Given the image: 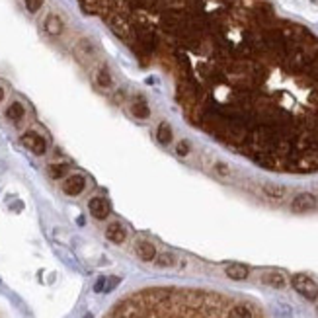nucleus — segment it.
Wrapping results in <instances>:
<instances>
[{
  "label": "nucleus",
  "mask_w": 318,
  "mask_h": 318,
  "mask_svg": "<svg viewBox=\"0 0 318 318\" xmlns=\"http://www.w3.org/2000/svg\"><path fill=\"white\" fill-rule=\"evenodd\" d=\"M293 289L300 295V297H304V299H308V300H314L316 297H318V285L308 277V275H304V273H297L295 277H293Z\"/></svg>",
  "instance_id": "nucleus-1"
},
{
  "label": "nucleus",
  "mask_w": 318,
  "mask_h": 318,
  "mask_svg": "<svg viewBox=\"0 0 318 318\" xmlns=\"http://www.w3.org/2000/svg\"><path fill=\"white\" fill-rule=\"evenodd\" d=\"M22 144H24L26 148H30V150H32L34 154H37V156L45 154V150H47V142H45V139H43L41 135L34 133V131H28V133L22 135Z\"/></svg>",
  "instance_id": "nucleus-2"
},
{
  "label": "nucleus",
  "mask_w": 318,
  "mask_h": 318,
  "mask_svg": "<svg viewBox=\"0 0 318 318\" xmlns=\"http://www.w3.org/2000/svg\"><path fill=\"white\" fill-rule=\"evenodd\" d=\"M316 205H318V201H316V197H314L312 194H299V195L293 199L291 209H293L295 213H306V211H312Z\"/></svg>",
  "instance_id": "nucleus-3"
},
{
  "label": "nucleus",
  "mask_w": 318,
  "mask_h": 318,
  "mask_svg": "<svg viewBox=\"0 0 318 318\" xmlns=\"http://www.w3.org/2000/svg\"><path fill=\"white\" fill-rule=\"evenodd\" d=\"M84 188H86V180L80 174H74V176L67 178V182L63 184V192L67 195H78V194L84 192Z\"/></svg>",
  "instance_id": "nucleus-4"
},
{
  "label": "nucleus",
  "mask_w": 318,
  "mask_h": 318,
  "mask_svg": "<svg viewBox=\"0 0 318 318\" xmlns=\"http://www.w3.org/2000/svg\"><path fill=\"white\" fill-rule=\"evenodd\" d=\"M88 209H90L92 217L98 219V221H102V219H106L109 215V203L104 197H92L90 203H88Z\"/></svg>",
  "instance_id": "nucleus-5"
},
{
  "label": "nucleus",
  "mask_w": 318,
  "mask_h": 318,
  "mask_svg": "<svg viewBox=\"0 0 318 318\" xmlns=\"http://www.w3.org/2000/svg\"><path fill=\"white\" fill-rule=\"evenodd\" d=\"M109 28H111V30H113L121 39H127L129 34H131V28H129L127 20H125L123 16H119V14H115V16L109 18Z\"/></svg>",
  "instance_id": "nucleus-6"
},
{
  "label": "nucleus",
  "mask_w": 318,
  "mask_h": 318,
  "mask_svg": "<svg viewBox=\"0 0 318 318\" xmlns=\"http://www.w3.org/2000/svg\"><path fill=\"white\" fill-rule=\"evenodd\" d=\"M43 28H45V32H47L49 35L57 37V35H61V34H63V20H61L57 14H49V16L45 18Z\"/></svg>",
  "instance_id": "nucleus-7"
},
{
  "label": "nucleus",
  "mask_w": 318,
  "mask_h": 318,
  "mask_svg": "<svg viewBox=\"0 0 318 318\" xmlns=\"http://www.w3.org/2000/svg\"><path fill=\"white\" fill-rule=\"evenodd\" d=\"M131 111H133V115L139 117V119H146V117L150 115V107H148V104H146V100H144L142 96H137V98H135V102H133V106H131Z\"/></svg>",
  "instance_id": "nucleus-8"
},
{
  "label": "nucleus",
  "mask_w": 318,
  "mask_h": 318,
  "mask_svg": "<svg viewBox=\"0 0 318 318\" xmlns=\"http://www.w3.org/2000/svg\"><path fill=\"white\" fill-rule=\"evenodd\" d=\"M106 236H107V240H111V242L119 244V242H123V240H125L127 232H125L123 225H119V223H111V225L107 227V230H106Z\"/></svg>",
  "instance_id": "nucleus-9"
},
{
  "label": "nucleus",
  "mask_w": 318,
  "mask_h": 318,
  "mask_svg": "<svg viewBox=\"0 0 318 318\" xmlns=\"http://www.w3.org/2000/svg\"><path fill=\"white\" fill-rule=\"evenodd\" d=\"M262 281L265 285H269V287H275V289H283L287 285L283 273H279V271H267V273H264L262 275Z\"/></svg>",
  "instance_id": "nucleus-10"
},
{
  "label": "nucleus",
  "mask_w": 318,
  "mask_h": 318,
  "mask_svg": "<svg viewBox=\"0 0 318 318\" xmlns=\"http://www.w3.org/2000/svg\"><path fill=\"white\" fill-rule=\"evenodd\" d=\"M137 254H139V258H141V260L150 262V260H154V258H156V248H154V244H150V242L142 240V242H139V244H137Z\"/></svg>",
  "instance_id": "nucleus-11"
},
{
  "label": "nucleus",
  "mask_w": 318,
  "mask_h": 318,
  "mask_svg": "<svg viewBox=\"0 0 318 318\" xmlns=\"http://www.w3.org/2000/svg\"><path fill=\"white\" fill-rule=\"evenodd\" d=\"M225 273L234 281H242V279L248 277V267L242 265V264H230V265H227Z\"/></svg>",
  "instance_id": "nucleus-12"
},
{
  "label": "nucleus",
  "mask_w": 318,
  "mask_h": 318,
  "mask_svg": "<svg viewBox=\"0 0 318 318\" xmlns=\"http://www.w3.org/2000/svg\"><path fill=\"white\" fill-rule=\"evenodd\" d=\"M156 139H158V142H160V144H168V142L172 141V127H170V123L162 121L160 125H158V129H156Z\"/></svg>",
  "instance_id": "nucleus-13"
},
{
  "label": "nucleus",
  "mask_w": 318,
  "mask_h": 318,
  "mask_svg": "<svg viewBox=\"0 0 318 318\" xmlns=\"http://www.w3.org/2000/svg\"><path fill=\"white\" fill-rule=\"evenodd\" d=\"M264 194L267 197H271V199H283L285 194H287V190L283 186H277V184H265L264 186Z\"/></svg>",
  "instance_id": "nucleus-14"
},
{
  "label": "nucleus",
  "mask_w": 318,
  "mask_h": 318,
  "mask_svg": "<svg viewBox=\"0 0 318 318\" xmlns=\"http://www.w3.org/2000/svg\"><path fill=\"white\" fill-rule=\"evenodd\" d=\"M24 106L20 104V102H14V104H10V107L6 109V117L10 119V121H14V123H18L22 117H24Z\"/></svg>",
  "instance_id": "nucleus-15"
},
{
  "label": "nucleus",
  "mask_w": 318,
  "mask_h": 318,
  "mask_svg": "<svg viewBox=\"0 0 318 318\" xmlns=\"http://www.w3.org/2000/svg\"><path fill=\"white\" fill-rule=\"evenodd\" d=\"M227 318H252V310L246 304H236L229 310Z\"/></svg>",
  "instance_id": "nucleus-16"
},
{
  "label": "nucleus",
  "mask_w": 318,
  "mask_h": 318,
  "mask_svg": "<svg viewBox=\"0 0 318 318\" xmlns=\"http://www.w3.org/2000/svg\"><path fill=\"white\" fill-rule=\"evenodd\" d=\"M82 6H84V12L96 14L104 8V0H82Z\"/></svg>",
  "instance_id": "nucleus-17"
},
{
  "label": "nucleus",
  "mask_w": 318,
  "mask_h": 318,
  "mask_svg": "<svg viewBox=\"0 0 318 318\" xmlns=\"http://www.w3.org/2000/svg\"><path fill=\"white\" fill-rule=\"evenodd\" d=\"M96 82H98V86H102V88H109V86H111V76H109L107 69H100V71L96 72Z\"/></svg>",
  "instance_id": "nucleus-18"
},
{
  "label": "nucleus",
  "mask_w": 318,
  "mask_h": 318,
  "mask_svg": "<svg viewBox=\"0 0 318 318\" xmlns=\"http://www.w3.org/2000/svg\"><path fill=\"white\" fill-rule=\"evenodd\" d=\"M67 170H69L67 164H51L49 166V176L55 178V180H59V178H63L67 174Z\"/></svg>",
  "instance_id": "nucleus-19"
},
{
  "label": "nucleus",
  "mask_w": 318,
  "mask_h": 318,
  "mask_svg": "<svg viewBox=\"0 0 318 318\" xmlns=\"http://www.w3.org/2000/svg\"><path fill=\"white\" fill-rule=\"evenodd\" d=\"M174 262H176V258L170 252L160 254V256H158V260H156V264L160 265V267H170V265H174Z\"/></svg>",
  "instance_id": "nucleus-20"
},
{
  "label": "nucleus",
  "mask_w": 318,
  "mask_h": 318,
  "mask_svg": "<svg viewBox=\"0 0 318 318\" xmlns=\"http://www.w3.org/2000/svg\"><path fill=\"white\" fill-rule=\"evenodd\" d=\"M24 4H26V8H28L32 14H35V12L43 6V0H24Z\"/></svg>",
  "instance_id": "nucleus-21"
},
{
  "label": "nucleus",
  "mask_w": 318,
  "mask_h": 318,
  "mask_svg": "<svg viewBox=\"0 0 318 318\" xmlns=\"http://www.w3.org/2000/svg\"><path fill=\"white\" fill-rule=\"evenodd\" d=\"M273 310H275V314H277V316H291V312H293V310H291L287 304H279V302L273 306Z\"/></svg>",
  "instance_id": "nucleus-22"
},
{
  "label": "nucleus",
  "mask_w": 318,
  "mask_h": 318,
  "mask_svg": "<svg viewBox=\"0 0 318 318\" xmlns=\"http://www.w3.org/2000/svg\"><path fill=\"white\" fill-rule=\"evenodd\" d=\"M190 148H192V146H190L188 141H180L178 146H176V152H178L180 156H186V154H190Z\"/></svg>",
  "instance_id": "nucleus-23"
},
{
  "label": "nucleus",
  "mask_w": 318,
  "mask_h": 318,
  "mask_svg": "<svg viewBox=\"0 0 318 318\" xmlns=\"http://www.w3.org/2000/svg\"><path fill=\"white\" fill-rule=\"evenodd\" d=\"M115 285H119V277H109V279H106V289H104V293H109Z\"/></svg>",
  "instance_id": "nucleus-24"
},
{
  "label": "nucleus",
  "mask_w": 318,
  "mask_h": 318,
  "mask_svg": "<svg viewBox=\"0 0 318 318\" xmlns=\"http://www.w3.org/2000/svg\"><path fill=\"white\" fill-rule=\"evenodd\" d=\"M215 170H217V172H219L221 176H229V174H230V170H229V166H227V164H223V162H219V164L215 166Z\"/></svg>",
  "instance_id": "nucleus-25"
},
{
  "label": "nucleus",
  "mask_w": 318,
  "mask_h": 318,
  "mask_svg": "<svg viewBox=\"0 0 318 318\" xmlns=\"http://www.w3.org/2000/svg\"><path fill=\"white\" fill-rule=\"evenodd\" d=\"M104 289H106V277H100L96 281V285H94V291L96 293H104Z\"/></svg>",
  "instance_id": "nucleus-26"
},
{
  "label": "nucleus",
  "mask_w": 318,
  "mask_h": 318,
  "mask_svg": "<svg viewBox=\"0 0 318 318\" xmlns=\"http://www.w3.org/2000/svg\"><path fill=\"white\" fill-rule=\"evenodd\" d=\"M4 100V88H0V102Z\"/></svg>",
  "instance_id": "nucleus-27"
},
{
  "label": "nucleus",
  "mask_w": 318,
  "mask_h": 318,
  "mask_svg": "<svg viewBox=\"0 0 318 318\" xmlns=\"http://www.w3.org/2000/svg\"><path fill=\"white\" fill-rule=\"evenodd\" d=\"M84 318H92V314H86V316H84Z\"/></svg>",
  "instance_id": "nucleus-28"
},
{
  "label": "nucleus",
  "mask_w": 318,
  "mask_h": 318,
  "mask_svg": "<svg viewBox=\"0 0 318 318\" xmlns=\"http://www.w3.org/2000/svg\"><path fill=\"white\" fill-rule=\"evenodd\" d=\"M312 2H314V4H318V0H312Z\"/></svg>",
  "instance_id": "nucleus-29"
}]
</instances>
